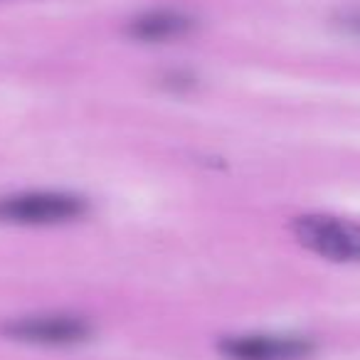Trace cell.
<instances>
[{
	"label": "cell",
	"mask_w": 360,
	"mask_h": 360,
	"mask_svg": "<svg viewBox=\"0 0 360 360\" xmlns=\"http://www.w3.org/2000/svg\"><path fill=\"white\" fill-rule=\"evenodd\" d=\"M89 212L84 195L67 191H25L0 195V222L18 227H57Z\"/></svg>",
	"instance_id": "6da1fadb"
},
{
	"label": "cell",
	"mask_w": 360,
	"mask_h": 360,
	"mask_svg": "<svg viewBox=\"0 0 360 360\" xmlns=\"http://www.w3.org/2000/svg\"><path fill=\"white\" fill-rule=\"evenodd\" d=\"M3 335L40 348H75L94 335V323L86 316L72 311H45L6 321Z\"/></svg>",
	"instance_id": "3957f363"
},
{
	"label": "cell",
	"mask_w": 360,
	"mask_h": 360,
	"mask_svg": "<svg viewBox=\"0 0 360 360\" xmlns=\"http://www.w3.org/2000/svg\"><path fill=\"white\" fill-rule=\"evenodd\" d=\"M335 25L343 32L353 37H360V8H348V11L338 13L335 15Z\"/></svg>",
	"instance_id": "8992f818"
},
{
	"label": "cell",
	"mask_w": 360,
	"mask_h": 360,
	"mask_svg": "<svg viewBox=\"0 0 360 360\" xmlns=\"http://www.w3.org/2000/svg\"><path fill=\"white\" fill-rule=\"evenodd\" d=\"M198 30V20L193 15L175 8H155L139 13L126 22V35L143 45H168Z\"/></svg>",
	"instance_id": "5b68a950"
},
{
	"label": "cell",
	"mask_w": 360,
	"mask_h": 360,
	"mask_svg": "<svg viewBox=\"0 0 360 360\" xmlns=\"http://www.w3.org/2000/svg\"><path fill=\"white\" fill-rule=\"evenodd\" d=\"M296 242L304 250L338 264H360V225L323 212L299 215L291 222Z\"/></svg>",
	"instance_id": "7a4b0ae2"
},
{
	"label": "cell",
	"mask_w": 360,
	"mask_h": 360,
	"mask_svg": "<svg viewBox=\"0 0 360 360\" xmlns=\"http://www.w3.org/2000/svg\"><path fill=\"white\" fill-rule=\"evenodd\" d=\"M227 360H306L316 353V343L299 333H240L220 340Z\"/></svg>",
	"instance_id": "277c9868"
}]
</instances>
